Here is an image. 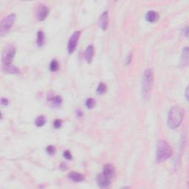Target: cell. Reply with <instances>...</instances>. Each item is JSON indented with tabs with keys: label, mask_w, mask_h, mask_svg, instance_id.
<instances>
[{
	"label": "cell",
	"mask_w": 189,
	"mask_h": 189,
	"mask_svg": "<svg viewBox=\"0 0 189 189\" xmlns=\"http://www.w3.org/2000/svg\"><path fill=\"white\" fill-rule=\"evenodd\" d=\"M188 64V47H185L183 49L180 58V66L185 67Z\"/></svg>",
	"instance_id": "obj_9"
},
{
	"label": "cell",
	"mask_w": 189,
	"mask_h": 189,
	"mask_svg": "<svg viewBox=\"0 0 189 189\" xmlns=\"http://www.w3.org/2000/svg\"><path fill=\"white\" fill-rule=\"evenodd\" d=\"M16 16L14 14H11L5 17L0 24V36L2 37L6 36L14 25Z\"/></svg>",
	"instance_id": "obj_4"
},
{
	"label": "cell",
	"mask_w": 189,
	"mask_h": 189,
	"mask_svg": "<svg viewBox=\"0 0 189 189\" xmlns=\"http://www.w3.org/2000/svg\"><path fill=\"white\" fill-rule=\"evenodd\" d=\"M46 152H47V154H50V155H53L56 153V148L53 146H49L47 147L46 148Z\"/></svg>",
	"instance_id": "obj_22"
},
{
	"label": "cell",
	"mask_w": 189,
	"mask_h": 189,
	"mask_svg": "<svg viewBox=\"0 0 189 189\" xmlns=\"http://www.w3.org/2000/svg\"><path fill=\"white\" fill-rule=\"evenodd\" d=\"M68 177L70 179H72L73 182H75V183L81 182L84 179V177H83V174L78 173V172H70L68 174Z\"/></svg>",
	"instance_id": "obj_14"
},
{
	"label": "cell",
	"mask_w": 189,
	"mask_h": 189,
	"mask_svg": "<svg viewBox=\"0 0 189 189\" xmlns=\"http://www.w3.org/2000/svg\"><path fill=\"white\" fill-rule=\"evenodd\" d=\"M188 87H187V88H186V90H185V97H186V99H187V100H188Z\"/></svg>",
	"instance_id": "obj_29"
},
{
	"label": "cell",
	"mask_w": 189,
	"mask_h": 189,
	"mask_svg": "<svg viewBox=\"0 0 189 189\" xmlns=\"http://www.w3.org/2000/svg\"><path fill=\"white\" fill-rule=\"evenodd\" d=\"M106 90H107V87L106 86V84L103 82L100 83L98 87V88H97L98 93L99 94H103L106 92Z\"/></svg>",
	"instance_id": "obj_19"
},
{
	"label": "cell",
	"mask_w": 189,
	"mask_h": 189,
	"mask_svg": "<svg viewBox=\"0 0 189 189\" xmlns=\"http://www.w3.org/2000/svg\"><path fill=\"white\" fill-rule=\"evenodd\" d=\"M45 123H46V118L44 115H40L36 119L35 121V123L36 125L38 127H41L43 126L45 124Z\"/></svg>",
	"instance_id": "obj_18"
},
{
	"label": "cell",
	"mask_w": 189,
	"mask_h": 189,
	"mask_svg": "<svg viewBox=\"0 0 189 189\" xmlns=\"http://www.w3.org/2000/svg\"><path fill=\"white\" fill-rule=\"evenodd\" d=\"M93 56H94V47L92 45H89V46L87 47L84 53V58L85 60L87 61V62L89 64L92 62Z\"/></svg>",
	"instance_id": "obj_12"
},
{
	"label": "cell",
	"mask_w": 189,
	"mask_h": 189,
	"mask_svg": "<svg viewBox=\"0 0 189 189\" xmlns=\"http://www.w3.org/2000/svg\"><path fill=\"white\" fill-rule=\"evenodd\" d=\"M45 42V35L43 31H39L37 33V40H36V43H37L38 47H41L44 44Z\"/></svg>",
	"instance_id": "obj_16"
},
{
	"label": "cell",
	"mask_w": 189,
	"mask_h": 189,
	"mask_svg": "<svg viewBox=\"0 0 189 189\" xmlns=\"http://www.w3.org/2000/svg\"><path fill=\"white\" fill-rule=\"evenodd\" d=\"M183 32H185V33H184L185 36L187 37V36H188V27H185V28L183 29Z\"/></svg>",
	"instance_id": "obj_28"
},
{
	"label": "cell",
	"mask_w": 189,
	"mask_h": 189,
	"mask_svg": "<svg viewBox=\"0 0 189 189\" xmlns=\"http://www.w3.org/2000/svg\"><path fill=\"white\" fill-rule=\"evenodd\" d=\"M146 19L148 22H156L158 19H159V14L157 12L154 11V10H149L147 12L146 15Z\"/></svg>",
	"instance_id": "obj_13"
},
{
	"label": "cell",
	"mask_w": 189,
	"mask_h": 189,
	"mask_svg": "<svg viewBox=\"0 0 189 189\" xmlns=\"http://www.w3.org/2000/svg\"><path fill=\"white\" fill-rule=\"evenodd\" d=\"M75 114H76V116H77L78 118H81V117H82V116H83V112H82V111H81V110H78L77 111H76Z\"/></svg>",
	"instance_id": "obj_27"
},
{
	"label": "cell",
	"mask_w": 189,
	"mask_h": 189,
	"mask_svg": "<svg viewBox=\"0 0 189 189\" xmlns=\"http://www.w3.org/2000/svg\"><path fill=\"white\" fill-rule=\"evenodd\" d=\"M49 12H50V10L49 8L46 6H41L39 10H38L37 13V16H38V19L39 21H44L46 18L47 17V16L49 15Z\"/></svg>",
	"instance_id": "obj_10"
},
{
	"label": "cell",
	"mask_w": 189,
	"mask_h": 189,
	"mask_svg": "<svg viewBox=\"0 0 189 189\" xmlns=\"http://www.w3.org/2000/svg\"><path fill=\"white\" fill-rule=\"evenodd\" d=\"M59 69V64L56 60H52L50 64V70L52 72H56Z\"/></svg>",
	"instance_id": "obj_20"
},
{
	"label": "cell",
	"mask_w": 189,
	"mask_h": 189,
	"mask_svg": "<svg viewBox=\"0 0 189 189\" xmlns=\"http://www.w3.org/2000/svg\"><path fill=\"white\" fill-rule=\"evenodd\" d=\"M64 157L66 158L67 160H70L72 158V154H71V152L69 150L65 151V152H64Z\"/></svg>",
	"instance_id": "obj_24"
},
{
	"label": "cell",
	"mask_w": 189,
	"mask_h": 189,
	"mask_svg": "<svg viewBox=\"0 0 189 189\" xmlns=\"http://www.w3.org/2000/svg\"><path fill=\"white\" fill-rule=\"evenodd\" d=\"M108 11H104L100 16L98 20V24L100 28L102 29L103 30H106L108 28L109 25V16H108Z\"/></svg>",
	"instance_id": "obj_7"
},
{
	"label": "cell",
	"mask_w": 189,
	"mask_h": 189,
	"mask_svg": "<svg viewBox=\"0 0 189 189\" xmlns=\"http://www.w3.org/2000/svg\"><path fill=\"white\" fill-rule=\"evenodd\" d=\"M154 83V75L152 70H145L142 76L141 95L143 101H146L149 97Z\"/></svg>",
	"instance_id": "obj_1"
},
{
	"label": "cell",
	"mask_w": 189,
	"mask_h": 189,
	"mask_svg": "<svg viewBox=\"0 0 189 189\" xmlns=\"http://www.w3.org/2000/svg\"><path fill=\"white\" fill-rule=\"evenodd\" d=\"M9 104V101L7 98H1V105L3 106H8Z\"/></svg>",
	"instance_id": "obj_25"
},
{
	"label": "cell",
	"mask_w": 189,
	"mask_h": 189,
	"mask_svg": "<svg viewBox=\"0 0 189 189\" xmlns=\"http://www.w3.org/2000/svg\"><path fill=\"white\" fill-rule=\"evenodd\" d=\"M103 174L109 179L112 178L114 174V167L111 164H105L103 168Z\"/></svg>",
	"instance_id": "obj_11"
},
{
	"label": "cell",
	"mask_w": 189,
	"mask_h": 189,
	"mask_svg": "<svg viewBox=\"0 0 189 189\" xmlns=\"http://www.w3.org/2000/svg\"><path fill=\"white\" fill-rule=\"evenodd\" d=\"M16 54V48L13 45L5 46L2 54V62L4 66L11 64Z\"/></svg>",
	"instance_id": "obj_5"
},
{
	"label": "cell",
	"mask_w": 189,
	"mask_h": 189,
	"mask_svg": "<svg viewBox=\"0 0 189 189\" xmlns=\"http://www.w3.org/2000/svg\"><path fill=\"white\" fill-rule=\"evenodd\" d=\"M51 105L54 107H59L61 105L62 103V98H61L60 96H55V97H52L50 99Z\"/></svg>",
	"instance_id": "obj_17"
},
{
	"label": "cell",
	"mask_w": 189,
	"mask_h": 189,
	"mask_svg": "<svg viewBox=\"0 0 189 189\" xmlns=\"http://www.w3.org/2000/svg\"><path fill=\"white\" fill-rule=\"evenodd\" d=\"M131 60H132V55H131V54H129L128 56L126 57V60H125V62H126V65L129 64L131 63Z\"/></svg>",
	"instance_id": "obj_26"
},
{
	"label": "cell",
	"mask_w": 189,
	"mask_h": 189,
	"mask_svg": "<svg viewBox=\"0 0 189 189\" xmlns=\"http://www.w3.org/2000/svg\"><path fill=\"white\" fill-rule=\"evenodd\" d=\"M95 100L92 98H88L86 101V103H85V105H86V106L88 109H92L94 108V106H95Z\"/></svg>",
	"instance_id": "obj_21"
},
{
	"label": "cell",
	"mask_w": 189,
	"mask_h": 189,
	"mask_svg": "<svg viewBox=\"0 0 189 189\" xmlns=\"http://www.w3.org/2000/svg\"><path fill=\"white\" fill-rule=\"evenodd\" d=\"M2 70H4L5 72H8V73L10 74H17L19 72V69L12 64L6 65V66L2 65Z\"/></svg>",
	"instance_id": "obj_15"
},
{
	"label": "cell",
	"mask_w": 189,
	"mask_h": 189,
	"mask_svg": "<svg viewBox=\"0 0 189 189\" xmlns=\"http://www.w3.org/2000/svg\"><path fill=\"white\" fill-rule=\"evenodd\" d=\"M172 154V150L170 145L165 141L158 142L156 150V161L158 163H163L168 160Z\"/></svg>",
	"instance_id": "obj_3"
},
{
	"label": "cell",
	"mask_w": 189,
	"mask_h": 189,
	"mask_svg": "<svg viewBox=\"0 0 189 189\" xmlns=\"http://www.w3.org/2000/svg\"><path fill=\"white\" fill-rule=\"evenodd\" d=\"M97 183L100 188H105L110 185V179L103 175V174H101L97 176Z\"/></svg>",
	"instance_id": "obj_8"
},
{
	"label": "cell",
	"mask_w": 189,
	"mask_h": 189,
	"mask_svg": "<svg viewBox=\"0 0 189 189\" xmlns=\"http://www.w3.org/2000/svg\"><path fill=\"white\" fill-rule=\"evenodd\" d=\"M61 125H62V121H61V120H59V119L56 120V121H54V123H53L54 128L56 129H58L61 128Z\"/></svg>",
	"instance_id": "obj_23"
},
{
	"label": "cell",
	"mask_w": 189,
	"mask_h": 189,
	"mask_svg": "<svg viewBox=\"0 0 189 189\" xmlns=\"http://www.w3.org/2000/svg\"><path fill=\"white\" fill-rule=\"evenodd\" d=\"M80 35H81V32L75 31L70 36V39L68 41V45H67V50H68L69 54L73 53L75 50L76 46H77L78 41H79Z\"/></svg>",
	"instance_id": "obj_6"
},
{
	"label": "cell",
	"mask_w": 189,
	"mask_h": 189,
	"mask_svg": "<svg viewBox=\"0 0 189 189\" xmlns=\"http://www.w3.org/2000/svg\"><path fill=\"white\" fill-rule=\"evenodd\" d=\"M183 115H184V112L180 106H172L168 114V121H167L168 126L172 129L179 127L183 120Z\"/></svg>",
	"instance_id": "obj_2"
}]
</instances>
